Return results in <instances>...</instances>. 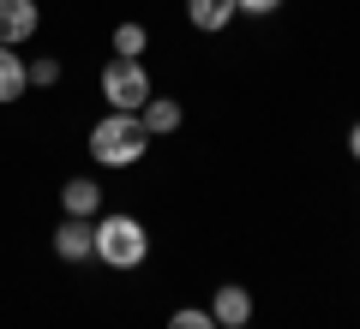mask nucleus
Returning <instances> with one entry per match:
<instances>
[{"mask_svg":"<svg viewBox=\"0 0 360 329\" xmlns=\"http://www.w3.org/2000/svg\"><path fill=\"white\" fill-rule=\"evenodd\" d=\"M348 156H354V162H360V120H354V126H348Z\"/></svg>","mask_w":360,"mask_h":329,"instance_id":"nucleus-15","label":"nucleus"},{"mask_svg":"<svg viewBox=\"0 0 360 329\" xmlns=\"http://www.w3.org/2000/svg\"><path fill=\"white\" fill-rule=\"evenodd\" d=\"M30 90V66L18 48H0V102H18Z\"/></svg>","mask_w":360,"mask_h":329,"instance_id":"nucleus-7","label":"nucleus"},{"mask_svg":"<svg viewBox=\"0 0 360 329\" xmlns=\"http://www.w3.org/2000/svg\"><path fill=\"white\" fill-rule=\"evenodd\" d=\"M144 42H150V36H144V25H120L115 30V60H139Z\"/></svg>","mask_w":360,"mask_h":329,"instance_id":"nucleus-11","label":"nucleus"},{"mask_svg":"<svg viewBox=\"0 0 360 329\" xmlns=\"http://www.w3.org/2000/svg\"><path fill=\"white\" fill-rule=\"evenodd\" d=\"M186 18L193 30H222L234 18V0H186Z\"/></svg>","mask_w":360,"mask_h":329,"instance_id":"nucleus-10","label":"nucleus"},{"mask_svg":"<svg viewBox=\"0 0 360 329\" xmlns=\"http://www.w3.org/2000/svg\"><path fill=\"white\" fill-rule=\"evenodd\" d=\"M103 96H108L115 114H139L156 90H150V72H144L139 60H108L103 66Z\"/></svg>","mask_w":360,"mask_h":329,"instance_id":"nucleus-3","label":"nucleus"},{"mask_svg":"<svg viewBox=\"0 0 360 329\" xmlns=\"http://www.w3.org/2000/svg\"><path fill=\"white\" fill-rule=\"evenodd\" d=\"M283 6V0H234V13H246V18H270Z\"/></svg>","mask_w":360,"mask_h":329,"instance_id":"nucleus-14","label":"nucleus"},{"mask_svg":"<svg viewBox=\"0 0 360 329\" xmlns=\"http://www.w3.org/2000/svg\"><path fill=\"white\" fill-rule=\"evenodd\" d=\"M139 120H144V132H150V138H162V132H174L186 114H180V102H174V96H150V102L139 108Z\"/></svg>","mask_w":360,"mask_h":329,"instance_id":"nucleus-9","label":"nucleus"},{"mask_svg":"<svg viewBox=\"0 0 360 329\" xmlns=\"http://www.w3.org/2000/svg\"><path fill=\"white\" fill-rule=\"evenodd\" d=\"M168 329H222V323L205 311V305H186V311H174V317H168Z\"/></svg>","mask_w":360,"mask_h":329,"instance_id":"nucleus-12","label":"nucleus"},{"mask_svg":"<svg viewBox=\"0 0 360 329\" xmlns=\"http://www.w3.org/2000/svg\"><path fill=\"white\" fill-rule=\"evenodd\" d=\"M60 203H66V215H84V222H90V215L103 210V186H96V180H66Z\"/></svg>","mask_w":360,"mask_h":329,"instance_id":"nucleus-8","label":"nucleus"},{"mask_svg":"<svg viewBox=\"0 0 360 329\" xmlns=\"http://www.w3.org/2000/svg\"><path fill=\"white\" fill-rule=\"evenodd\" d=\"M96 257L108 269H139L150 257V234H144L139 215H103L96 222Z\"/></svg>","mask_w":360,"mask_h":329,"instance_id":"nucleus-2","label":"nucleus"},{"mask_svg":"<svg viewBox=\"0 0 360 329\" xmlns=\"http://www.w3.org/2000/svg\"><path fill=\"white\" fill-rule=\"evenodd\" d=\"M210 317H217L222 329H240V323H252V293L246 288H217V300H210Z\"/></svg>","mask_w":360,"mask_h":329,"instance_id":"nucleus-6","label":"nucleus"},{"mask_svg":"<svg viewBox=\"0 0 360 329\" xmlns=\"http://www.w3.org/2000/svg\"><path fill=\"white\" fill-rule=\"evenodd\" d=\"M37 25H42L37 0H0V48H25Z\"/></svg>","mask_w":360,"mask_h":329,"instance_id":"nucleus-4","label":"nucleus"},{"mask_svg":"<svg viewBox=\"0 0 360 329\" xmlns=\"http://www.w3.org/2000/svg\"><path fill=\"white\" fill-rule=\"evenodd\" d=\"M144 150H150V132H144L139 114H115V108H108V114L90 126V156L103 168H132Z\"/></svg>","mask_w":360,"mask_h":329,"instance_id":"nucleus-1","label":"nucleus"},{"mask_svg":"<svg viewBox=\"0 0 360 329\" xmlns=\"http://www.w3.org/2000/svg\"><path fill=\"white\" fill-rule=\"evenodd\" d=\"M54 252H60L66 264H84V257H96V222H84V215H66L60 228H54Z\"/></svg>","mask_w":360,"mask_h":329,"instance_id":"nucleus-5","label":"nucleus"},{"mask_svg":"<svg viewBox=\"0 0 360 329\" xmlns=\"http://www.w3.org/2000/svg\"><path fill=\"white\" fill-rule=\"evenodd\" d=\"M240 329H252V323H240Z\"/></svg>","mask_w":360,"mask_h":329,"instance_id":"nucleus-16","label":"nucleus"},{"mask_svg":"<svg viewBox=\"0 0 360 329\" xmlns=\"http://www.w3.org/2000/svg\"><path fill=\"white\" fill-rule=\"evenodd\" d=\"M30 84H60V60H54V54L30 60Z\"/></svg>","mask_w":360,"mask_h":329,"instance_id":"nucleus-13","label":"nucleus"}]
</instances>
